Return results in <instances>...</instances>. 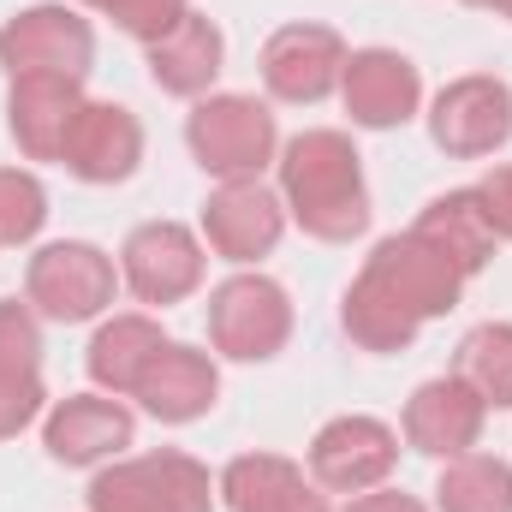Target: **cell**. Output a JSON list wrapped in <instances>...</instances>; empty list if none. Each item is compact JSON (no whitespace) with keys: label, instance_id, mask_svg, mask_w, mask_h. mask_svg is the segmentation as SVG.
<instances>
[{"label":"cell","instance_id":"1","mask_svg":"<svg viewBox=\"0 0 512 512\" xmlns=\"http://www.w3.org/2000/svg\"><path fill=\"white\" fill-rule=\"evenodd\" d=\"M465 292V274L453 256H441L423 233H393L364 256L358 280L346 286L340 328L358 352H405L423 322L447 316Z\"/></svg>","mask_w":512,"mask_h":512},{"label":"cell","instance_id":"2","mask_svg":"<svg viewBox=\"0 0 512 512\" xmlns=\"http://www.w3.org/2000/svg\"><path fill=\"white\" fill-rule=\"evenodd\" d=\"M280 203L310 239L352 245L370 227V185H364L358 143L328 126L298 131L280 149Z\"/></svg>","mask_w":512,"mask_h":512},{"label":"cell","instance_id":"3","mask_svg":"<svg viewBox=\"0 0 512 512\" xmlns=\"http://www.w3.org/2000/svg\"><path fill=\"white\" fill-rule=\"evenodd\" d=\"M90 512H215V483L191 453L161 447L96 471Z\"/></svg>","mask_w":512,"mask_h":512},{"label":"cell","instance_id":"4","mask_svg":"<svg viewBox=\"0 0 512 512\" xmlns=\"http://www.w3.org/2000/svg\"><path fill=\"white\" fill-rule=\"evenodd\" d=\"M185 143H191L197 167L227 185V179H256L274 161L280 131L256 96H203L185 120Z\"/></svg>","mask_w":512,"mask_h":512},{"label":"cell","instance_id":"5","mask_svg":"<svg viewBox=\"0 0 512 512\" xmlns=\"http://www.w3.org/2000/svg\"><path fill=\"white\" fill-rule=\"evenodd\" d=\"M209 340L233 364H268L292 340V298L268 274H233L209 292Z\"/></svg>","mask_w":512,"mask_h":512},{"label":"cell","instance_id":"6","mask_svg":"<svg viewBox=\"0 0 512 512\" xmlns=\"http://www.w3.org/2000/svg\"><path fill=\"white\" fill-rule=\"evenodd\" d=\"M114 292H120L114 256L84 239L42 245L24 268V304H36L48 322H90L114 304Z\"/></svg>","mask_w":512,"mask_h":512},{"label":"cell","instance_id":"7","mask_svg":"<svg viewBox=\"0 0 512 512\" xmlns=\"http://www.w3.org/2000/svg\"><path fill=\"white\" fill-rule=\"evenodd\" d=\"M429 137L441 155L453 161H483L495 149H507L512 137V90L489 72H471V78H453L435 108H429Z\"/></svg>","mask_w":512,"mask_h":512},{"label":"cell","instance_id":"8","mask_svg":"<svg viewBox=\"0 0 512 512\" xmlns=\"http://www.w3.org/2000/svg\"><path fill=\"white\" fill-rule=\"evenodd\" d=\"M0 66L12 78L24 72H60V78H84L96 66V30L90 18H78L72 6H24L18 18H6L0 30Z\"/></svg>","mask_w":512,"mask_h":512},{"label":"cell","instance_id":"9","mask_svg":"<svg viewBox=\"0 0 512 512\" xmlns=\"http://www.w3.org/2000/svg\"><path fill=\"white\" fill-rule=\"evenodd\" d=\"M399 465V435L382 417H334L310 441V477L334 495H370L382 489Z\"/></svg>","mask_w":512,"mask_h":512},{"label":"cell","instance_id":"10","mask_svg":"<svg viewBox=\"0 0 512 512\" xmlns=\"http://www.w3.org/2000/svg\"><path fill=\"white\" fill-rule=\"evenodd\" d=\"M346 72V42L328 24H286L262 42V84L274 102L316 108L328 90H340Z\"/></svg>","mask_w":512,"mask_h":512},{"label":"cell","instance_id":"11","mask_svg":"<svg viewBox=\"0 0 512 512\" xmlns=\"http://www.w3.org/2000/svg\"><path fill=\"white\" fill-rule=\"evenodd\" d=\"M120 274L143 304H179L203 286V245L179 221H143L120 245Z\"/></svg>","mask_w":512,"mask_h":512},{"label":"cell","instance_id":"12","mask_svg":"<svg viewBox=\"0 0 512 512\" xmlns=\"http://www.w3.org/2000/svg\"><path fill=\"white\" fill-rule=\"evenodd\" d=\"M84 114V78H60V72H24L6 90V131L30 161H60L66 137Z\"/></svg>","mask_w":512,"mask_h":512},{"label":"cell","instance_id":"13","mask_svg":"<svg viewBox=\"0 0 512 512\" xmlns=\"http://www.w3.org/2000/svg\"><path fill=\"white\" fill-rule=\"evenodd\" d=\"M340 96H346L352 126L393 131V126H405V120L417 114L423 78H417V66H411L399 48H358V54H346Z\"/></svg>","mask_w":512,"mask_h":512},{"label":"cell","instance_id":"14","mask_svg":"<svg viewBox=\"0 0 512 512\" xmlns=\"http://www.w3.org/2000/svg\"><path fill=\"white\" fill-rule=\"evenodd\" d=\"M286 233V203L262 185V179H227L209 203H203V239L209 251L227 262H256L280 245Z\"/></svg>","mask_w":512,"mask_h":512},{"label":"cell","instance_id":"15","mask_svg":"<svg viewBox=\"0 0 512 512\" xmlns=\"http://www.w3.org/2000/svg\"><path fill=\"white\" fill-rule=\"evenodd\" d=\"M131 435H137V417L120 399H102V393H66L42 417V447L60 465H102V459L126 453Z\"/></svg>","mask_w":512,"mask_h":512},{"label":"cell","instance_id":"16","mask_svg":"<svg viewBox=\"0 0 512 512\" xmlns=\"http://www.w3.org/2000/svg\"><path fill=\"white\" fill-rule=\"evenodd\" d=\"M137 161H143V126H137V114L120 108V102H84L78 126L66 137L60 167L72 179H84V185H120V179L137 173Z\"/></svg>","mask_w":512,"mask_h":512},{"label":"cell","instance_id":"17","mask_svg":"<svg viewBox=\"0 0 512 512\" xmlns=\"http://www.w3.org/2000/svg\"><path fill=\"white\" fill-rule=\"evenodd\" d=\"M483 417H489V405L459 376H435V382H423L405 399V441L423 459H459V453L477 447Z\"/></svg>","mask_w":512,"mask_h":512},{"label":"cell","instance_id":"18","mask_svg":"<svg viewBox=\"0 0 512 512\" xmlns=\"http://www.w3.org/2000/svg\"><path fill=\"white\" fill-rule=\"evenodd\" d=\"M131 399H143V411H149L155 423H197V417H209L215 399H221V370H215L209 352L167 340V346L155 352V364L143 370V382H137Z\"/></svg>","mask_w":512,"mask_h":512},{"label":"cell","instance_id":"19","mask_svg":"<svg viewBox=\"0 0 512 512\" xmlns=\"http://www.w3.org/2000/svg\"><path fill=\"white\" fill-rule=\"evenodd\" d=\"M221 501L233 512H334L316 483L280 453H239L221 471Z\"/></svg>","mask_w":512,"mask_h":512},{"label":"cell","instance_id":"20","mask_svg":"<svg viewBox=\"0 0 512 512\" xmlns=\"http://www.w3.org/2000/svg\"><path fill=\"white\" fill-rule=\"evenodd\" d=\"M221 60H227V36L203 12H185L161 42H149V78H155V90L185 96V102L203 96L221 78Z\"/></svg>","mask_w":512,"mask_h":512},{"label":"cell","instance_id":"21","mask_svg":"<svg viewBox=\"0 0 512 512\" xmlns=\"http://www.w3.org/2000/svg\"><path fill=\"white\" fill-rule=\"evenodd\" d=\"M411 233H423L441 256H453L465 280H471V274H483V268H489V256H495V245H501V239H495V227H489V215H483L477 185H471V191H441V197L411 221Z\"/></svg>","mask_w":512,"mask_h":512},{"label":"cell","instance_id":"22","mask_svg":"<svg viewBox=\"0 0 512 512\" xmlns=\"http://www.w3.org/2000/svg\"><path fill=\"white\" fill-rule=\"evenodd\" d=\"M167 346V334H161V322H149V316H114V322H102L96 328V340H90V352H84V364H90V382L102 387V393H137L143 382V370L155 364V352Z\"/></svg>","mask_w":512,"mask_h":512},{"label":"cell","instance_id":"23","mask_svg":"<svg viewBox=\"0 0 512 512\" xmlns=\"http://www.w3.org/2000/svg\"><path fill=\"white\" fill-rule=\"evenodd\" d=\"M453 376L471 387L489 411H512V322H483L459 340Z\"/></svg>","mask_w":512,"mask_h":512},{"label":"cell","instance_id":"24","mask_svg":"<svg viewBox=\"0 0 512 512\" xmlns=\"http://www.w3.org/2000/svg\"><path fill=\"white\" fill-rule=\"evenodd\" d=\"M435 507L441 512H512V465L489 453H459L447 459L441 483H435Z\"/></svg>","mask_w":512,"mask_h":512},{"label":"cell","instance_id":"25","mask_svg":"<svg viewBox=\"0 0 512 512\" xmlns=\"http://www.w3.org/2000/svg\"><path fill=\"white\" fill-rule=\"evenodd\" d=\"M48 221V191L36 173L0 167V245H30Z\"/></svg>","mask_w":512,"mask_h":512},{"label":"cell","instance_id":"26","mask_svg":"<svg viewBox=\"0 0 512 512\" xmlns=\"http://www.w3.org/2000/svg\"><path fill=\"white\" fill-rule=\"evenodd\" d=\"M84 6H96L102 18H114V30L137 36L143 48H149V42H161V36L191 12V0H84Z\"/></svg>","mask_w":512,"mask_h":512},{"label":"cell","instance_id":"27","mask_svg":"<svg viewBox=\"0 0 512 512\" xmlns=\"http://www.w3.org/2000/svg\"><path fill=\"white\" fill-rule=\"evenodd\" d=\"M0 370L42 376V328H36L30 304H18V298H0Z\"/></svg>","mask_w":512,"mask_h":512},{"label":"cell","instance_id":"28","mask_svg":"<svg viewBox=\"0 0 512 512\" xmlns=\"http://www.w3.org/2000/svg\"><path fill=\"white\" fill-rule=\"evenodd\" d=\"M42 376H12V370H0V441H12L24 423H36L42 417Z\"/></svg>","mask_w":512,"mask_h":512},{"label":"cell","instance_id":"29","mask_svg":"<svg viewBox=\"0 0 512 512\" xmlns=\"http://www.w3.org/2000/svg\"><path fill=\"white\" fill-rule=\"evenodd\" d=\"M477 197H483V215H489L495 239H512V167H495V173L477 185Z\"/></svg>","mask_w":512,"mask_h":512},{"label":"cell","instance_id":"30","mask_svg":"<svg viewBox=\"0 0 512 512\" xmlns=\"http://www.w3.org/2000/svg\"><path fill=\"white\" fill-rule=\"evenodd\" d=\"M346 512H423V501L405 489H370V495H352Z\"/></svg>","mask_w":512,"mask_h":512},{"label":"cell","instance_id":"31","mask_svg":"<svg viewBox=\"0 0 512 512\" xmlns=\"http://www.w3.org/2000/svg\"><path fill=\"white\" fill-rule=\"evenodd\" d=\"M501 18H512V0H501Z\"/></svg>","mask_w":512,"mask_h":512}]
</instances>
